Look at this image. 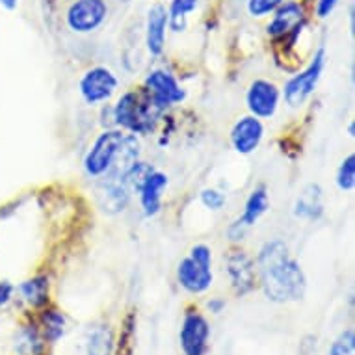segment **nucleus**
Masks as SVG:
<instances>
[{
    "label": "nucleus",
    "instance_id": "nucleus-31",
    "mask_svg": "<svg viewBox=\"0 0 355 355\" xmlns=\"http://www.w3.org/2000/svg\"><path fill=\"white\" fill-rule=\"evenodd\" d=\"M223 307H225V302H221V300H210L209 302V309L214 313V315L221 313V309Z\"/></svg>",
    "mask_w": 355,
    "mask_h": 355
},
{
    "label": "nucleus",
    "instance_id": "nucleus-4",
    "mask_svg": "<svg viewBox=\"0 0 355 355\" xmlns=\"http://www.w3.org/2000/svg\"><path fill=\"white\" fill-rule=\"evenodd\" d=\"M125 132L119 128H106L97 136L92 149L84 158V169L89 177H105L116 164Z\"/></svg>",
    "mask_w": 355,
    "mask_h": 355
},
{
    "label": "nucleus",
    "instance_id": "nucleus-29",
    "mask_svg": "<svg viewBox=\"0 0 355 355\" xmlns=\"http://www.w3.org/2000/svg\"><path fill=\"white\" fill-rule=\"evenodd\" d=\"M13 285L10 281H0V307H4L13 296Z\"/></svg>",
    "mask_w": 355,
    "mask_h": 355
},
{
    "label": "nucleus",
    "instance_id": "nucleus-11",
    "mask_svg": "<svg viewBox=\"0 0 355 355\" xmlns=\"http://www.w3.org/2000/svg\"><path fill=\"white\" fill-rule=\"evenodd\" d=\"M210 327L205 320L203 315H199L196 311H190L182 320L181 333V348L184 355H205L207 346H209Z\"/></svg>",
    "mask_w": 355,
    "mask_h": 355
},
{
    "label": "nucleus",
    "instance_id": "nucleus-19",
    "mask_svg": "<svg viewBox=\"0 0 355 355\" xmlns=\"http://www.w3.org/2000/svg\"><path fill=\"white\" fill-rule=\"evenodd\" d=\"M19 292L30 307H43L49 302V279L45 275H35L21 283Z\"/></svg>",
    "mask_w": 355,
    "mask_h": 355
},
{
    "label": "nucleus",
    "instance_id": "nucleus-10",
    "mask_svg": "<svg viewBox=\"0 0 355 355\" xmlns=\"http://www.w3.org/2000/svg\"><path fill=\"white\" fill-rule=\"evenodd\" d=\"M225 266H227L229 279L233 283L234 292L239 296H244L255 288L257 275H259L255 261L244 250L229 251L227 257H225Z\"/></svg>",
    "mask_w": 355,
    "mask_h": 355
},
{
    "label": "nucleus",
    "instance_id": "nucleus-25",
    "mask_svg": "<svg viewBox=\"0 0 355 355\" xmlns=\"http://www.w3.org/2000/svg\"><path fill=\"white\" fill-rule=\"evenodd\" d=\"M329 355H355V337L354 331L348 329L333 343Z\"/></svg>",
    "mask_w": 355,
    "mask_h": 355
},
{
    "label": "nucleus",
    "instance_id": "nucleus-26",
    "mask_svg": "<svg viewBox=\"0 0 355 355\" xmlns=\"http://www.w3.org/2000/svg\"><path fill=\"white\" fill-rule=\"evenodd\" d=\"M283 4V0H248V12L253 17H264L275 12Z\"/></svg>",
    "mask_w": 355,
    "mask_h": 355
},
{
    "label": "nucleus",
    "instance_id": "nucleus-23",
    "mask_svg": "<svg viewBox=\"0 0 355 355\" xmlns=\"http://www.w3.org/2000/svg\"><path fill=\"white\" fill-rule=\"evenodd\" d=\"M198 6V0H173L171 10L168 13V21L171 23V28L175 32H181L187 26V15L193 12Z\"/></svg>",
    "mask_w": 355,
    "mask_h": 355
},
{
    "label": "nucleus",
    "instance_id": "nucleus-16",
    "mask_svg": "<svg viewBox=\"0 0 355 355\" xmlns=\"http://www.w3.org/2000/svg\"><path fill=\"white\" fill-rule=\"evenodd\" d=\"M166 26H168V12L164 6L157 4L149 10L147 17V49L153 56L162 54L164 43H166Z\"/></svg>",
    "mask_w": 355,
    "mask_h": 355
},
{
    "label": "nucleus",
    "instance_id": "nucleus-32",
    "mask_svg": "<svg viewBox=\"0 0 355 355\" xmlns=\"http://www.w3.org/2000/svg\"><path fill=\"white\" fill-rule=\"evenodd\" d=\"M19 4V0H0V6L6 8V10H15Z\"/></svg>",
    "mask_w": 355,
    "mask_h": 355
},
{
    "label": "nucleus",
    "instance_id": "nucleus-27",
    "mask_svg": "<svg viewBox=\"0 0 355 355\" xmlns=\"http://www.w3.org/2000/svg\"><path fill=\"white\" fill-rule=\"evenodd\" d=\"M225 196L221 192H218V190H214V188H207V190H203L201 192V203L207 207L209 210H221L223 209V205H225Z\"/></svg>",
    "mask_w": 355,
    "mask_h": 355
},
{
    "label": "nucleus",
    "instance_id": "nucleus-22",
    "mask_svg": "<svg viewBox=\"0 0 355 355\" xmlns=\"http://www.w3.org/2000/svg\"><path fill=\"white\" fill-rule=\"evenodd\" d=\"M41 326H43V333L49 343H56L64 337L65 333V316L60 311L49 309L41 315Z\"/></svg>",
    "mask_w": 355,
    "mask_h": 355
},
{
    "label": "nucleus",
    "instance_id": "nucleus-8",
    "mask_svg": "<svg viewBox=\"0 0 355 355\" xmlns=\"http://www.w3.org/2000/svg\"><path fill=\"white\" fill-rule=\"evenodd\" d=\"M106 13L108 8L105 0H76L67 12V24L73 32L87 34L105 23Z\"/></svg>",
    "mask_w": 355,
    "mask_h": 355
},
{
    "label": "nucleus",
    "instance_id": "nucleus-7",
    "mask_svg": "<svg viewBox=\"0 0 355 355\" xmlns=\"http://www.w3.org/2000/svg\"><path fill=\"white\" fill-rule=\"evenodd\" d=\"M146 92L153 99V103L160 108L166 110L168 106L179 105L184 101L187 94L181 87V84L177 82L171 73L164 69L151 71L146 78Z\"/></svg>",
    "mask_w": 355,
    "mask_h": 355
},
{
    "label": "nucleus",
    "instance_id": "nucleus-2",
    "mask_svg": "<svg viewBox=\"0 0 355 355\" xmlns=\"http://www.w3.org/2000/svg\"><path fill=\"white\" fill-rule=\"evenodd\" d=\"M158 108L146 89L144 92H127L119 97L116 106L112 108L114 125L127 128L132 135H151L157 127Z\"/></svg>",
    "mask_w": 355,
    "mask_h": 355
},
{
    "label": "nucleus",
    "instance_id": "nucleus-14",
    "mask_svg": "<svg viewBox=\"0 0 355 355\" xmlns=\"http://www.w3.org/2000/svg\"><path fill=\"white\" fill-rule=\"evenodd\" d=\"M294 214L302 220L315 221L324 214V192L320 184L311 182L303 188L294 203Z\"/></svg>",
    "mask_w": 355,
    "mask_h": 355
},
{
    "label": "nucleus",
    "instance_id": "nucleus-9",
    "mask_svg": "<svg viewBox=\"0 0 355 355\" xmlns=\"http://www.w3.org/2000/svg\"><path fill=\"white\" fill-rule=\"evenodd\" d=\"M279 97V87L275 86L274 82L257 78L248 87L245 103H248L251 116L259 117V119H270L277 112Z\"/></svg>",
    "mask_w": 355,
    "mask_h": 355
},
{
    "label": "nucleus",
    "instance_id": "nucleus-1",
    "mask_svg": "<svg viewBox=\"0 0 355 355\" xmlns=\"http://www.w3.org/2000/svg\"><path fill=\"white\" fill-rule=\"evenodd\" d=\"M257 274L261 275L262 291L270 302L286 303L302 300L305 294V274L296 259L288 253L283 240H270L257 255Z\"/></svg>",
    "mask_w": 355,
    "mask_h": 355
},
{
    "label": "nucleus",
    "instance_id": "nucleus-18",
    "mask_svg": "<svg viewBox=\"0 0 355 355\" xmlns=\"http://www.w3.org/2000/svg\"><path fill=\"white\" fill-rule=\"evenodd\" d=\"M270 207V199H268V192H266V188H255L253 192L250 193V198L245 201L244 205V212L240 216L239 220L244 223L245 227H251V225H255L257 221L261 220L262 216L266 214V210Z\"/></svg>",
    "mask_w": 355,
    "mask_h": 355
},
{
    "label": "nucleus",
    "instance_id": "nucleus-30",
    "mask_svg": "<svg viewBox=\"0 0 355 355\" xmlns=\"http://www.w3.org/2000/svg\"><path fill=\"white\" fill-rule=\"evenodd\" d=\"M337 2L338 0H318V6H316L318 17H327V15L335 10Z\"/></svg>",
    "mask_w": 355,
    "mask_h": 355
},
{
    "label": "nucleus",
    "instance_id": "nucleus-3",
    "mask_svg": "<svg viewBox=\"0 0 355 355\" xmlns=\"http://www.w3.org/2000/svg\"><path fill=\"white\" fill-rule=\"evenodd\" d=\"M179 285L190 294H201L212 285V251L209 245L198 244L177 266Z\"/></svg>",
    "mask_w": 355,
    "mask_h": 355
},
{
    "label": "nucleus",
    "instance_id": "nucleus-24",
    "mask_svg": "<svg viewBox=\"0 0 355 355\" xmlns=\"http://www.w3.org/2000/svg\"><path fill=\"white\" fill-rule=\"evenodd\" d=\"M337 184L343 192H352L355 187V157L348 155L344 158L337 171Z\"/></svg>",
    "mask_w": 355,
    "mask_h": 355
},
{
    "label": "nucleus",
    "instance_id": "nucleus-6",
    "mask_svg": "<svg viewBox=\"0 0 355 355\" xmlns=\"http://www.w3.org/2000/svg\"><path fill=\"white\" fill-rule=\"evenodd\" d=\"M117 84H119V80L110 69L94 67V69L86 71L82 75L80 82H78V89H80L82 99L86 101L87 105H101L116 94Z\"/></svg>",
    "mask_w": 355,
    "mask_h": 355
},
{
    "label": "nucleus",
    "instance_id": "nucleus-17",
    "mask_svg": "<svg viewBox=\"0 0 355 355\" xmlns=\"http://www.w3.org/2000/svg\"><path fill=\"white\" fill-rule=\"evenodd\" d=\"M128 201H130V190L125 187V182L119 181H103L101 188V205L106 212L117 214L127 209Z\"/></svg>",
    "mask_w": 355,
    "mask_h": 355
},
{
    "label": "nucleus",
    "instance_id": "nucleus-21",
    "mask_svg": "<svg viewBox=\"0 0 355 355\" xmlns=\"http://www.w3.org/2000/svg\"><path fill=\"white\" fill-rule=\"evenodd\" d=\"M43 343L37 329L32 326L23 327L15 337V354L17 355H40Z\"/></svg>",
    "mask_w": 355,
    "mask_h": 355
},
{
    "label": "nucleus",
    "instance_id": "nucleus-13",
    "mask_svg": "<svg viewBox=\"0 0 355 355\" xmlns=\"http://www.w3.org/2000/svg\"><path fill=\"white\" fill-rule=\"evenodd\" d=\"M168 187V175H164L162 171L153 169L151 173L147 175V179L144 181L140 188V203L141 210L146 216H157L162 209V192Z\"/></svg>",
    "mask_w": 355,
    "mask_h": 355
},
{
    "label": "nucleus",
    "instance_id": "nucleus-5",
    "mask_svg": "<svg viewBox=\"0 0 355 355\" xmlns=\"http://www.w3.org/2000/svg\"><path fill=\"white\" fill-rule=\"evenodd\" d=\"M324 67H326V51L324 49H318L311 60V64L297 73L296 76H292L291 80L286 82L285 86V101L286 105L292 106V108H297L302 106L305 101L315 94L316 86L322 78V73H324Z\"/></svg>",
    "mask_w": 355,
    "mask_h": 355
},
{
    "label": "nucleus",
    "instance_id": "nucleus-28",
    "mask_svg": "<svg viewBox=\"0 0 355 355\" xmlns=\"http://www.w3.org/2000/svg\"><path fill=\"white\" fill-rule=\"evenodd\" d=\"M248 229H250V227H245L242 221L234 220L227 229L229 240H231V242H242V240H244V236H245V233H248Z\"/></svg>",
    "mask_w": 355,
    "mask_h": 355
},
{
    "label": "nucleus",
    "instance_id": "nucleus-15",
    "mask_svg": "<svg viewBox=\"0 0 355 355\" xmlns=\"http://www.w3.org/2000/svg\"><path fill=\"white\" fill-rule=\"evenodd\" d=\"M303 21V10L296 2L281 4L275 12L272 23L268 24V34L274 37L286 35L288 32H297Z\"/></svg>",
    "mask_w": 355,
    "mask_h": 355
},
{
    "label": "nucleus",
    "instance_id": "nucleus-20",
    "mask_svg": "<svg viewBox=\"0 0 355 355\" xmlns=\"http://www.w3.org/2000/svg\"><path fill=\"white\" fill-rule=\"evenodd\" d=\"M112 333L108 327H95L86 340V355H112Z\"/></svg>",
    "mask_w": 355,
    "mask_h": 355
},
{
    "label": "nucleus",
    "instance_id": "nucleus-12",
    "mask_svg": "<svg viewBox=\"0 0 355 355\" xmlns=\"http://www.w3.org/2000/svg\"><path fill=\"white\" fill-rule=\"evenodd\" d=\"M262 136H264V127L259 117L244 116L234 123L231 128V144L234 151L240 155H250L261 146Z\"/></svg>",
    "mask_w": 355,
    "mask_h": 355
}]
</instances>
